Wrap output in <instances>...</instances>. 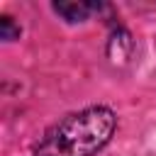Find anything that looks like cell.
Returning <instances> with one entry per match:
<instances>
[{"label":"cell","instance_id":"6da1fadb","mask_svg":"<svg viewBox=\"0 0 156 156\" xmlns=\"http://www.w3.org/2000/svg\"><path fill=\"white\" fill-rule=\"evenodd\" d=\"M117 117L110 107L95 105L56 122L37 146V156H93L115 134Z\"/></svg>","mask_w":156,"mask_h":156},{"label":"cell","instance_id":"277c9868","mask_svg":"<svg viewBox=\"0 0 156 156\" xmlns=\"http://www.w3.org/2000/svg\"><path fill=\"white\" fill-rule=\"evenodd\" d=\"M0 37L2 39H15V37H20V27H15V22L10 17H2L0 20Z\"/></svg>","mask_w":156,"mask_h":156},{"label":"cell","instance_id":"7a4b0ae2","mask_svg":"<svg viewBox=\"0 0 156 156\" xmlns=\"http://www.w3.org/2000/svg\"><path fill=\"white\" fill-rule=\"evenodd\" d=\"M54 10L63 17V20H68V22H83V20H88V15L93 12V10H98V5H93V2H54Z\"/></svg>","mask_w":156,"mask_h":156},{"label":"cell","instance_id":"3957f363","mask_svg":"<svg viewBox=\"0 0 156 156\" xmlns=\"http://www.w3.org/2000/svg\"><path fill=\"white\" fill-rule=\"evenodd\" d=\"M129 51H132V41H129V34L124 32V29H119V32H115L112 34V39H110V58L117 63H122V61H127L129 58Z\"/></svg>","mask_w":156,"mask_h":156}]
</instances>
